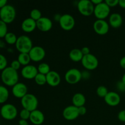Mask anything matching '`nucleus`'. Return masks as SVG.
I'll return each instance as SVG.
<instances>
[{
	"label": "nucleus",
	"instance_id": "obj_1",
	"mask_svg": "<svg viewBox=\"0 0 125 125\" xmlns=\"http://www.w3.org/2000/svg\"><path fill=\"white\" fill-rule=\"evenodd\" d=\"M1 78L5 85L13 87L18 83L19 76L17 70L13 69L10 67H7L2 71Z\"/></svg>",
	"mask_w": 125,
	"mask_h": 125
},
{
	"label": "nucleus",
	"instance_id": "obj_2",
	"mask_svg": "<svg viewBox=\"0 0 125 125\" xmlns=\"http://www.w3.org/2000/svg\"><path fill=\"white\" fill-rule=\"evenodd\" d=\"M15 47L20 53H29L33 47L32 42L27 35H21L17 39Z\"/></svg>",
	"mask_w": 125,
	"mask_h": 125
},
{
	"label": "nucleus",
	"instance_id": "obj_3",
	"mask_svg": "<svg viewBox=\"0 0 125 125\" xmlns=\"http://www.w3.org/2000/svg\"><path fill=\"white\" fill-rule=\"evenodd\" d=\"M16 17V10L13 6L7 4L0 9V20L6 24L11 23Z\"/></svg>",
	"mask_w": 125,
	"mask_h": 125
},
{
	"label": "nucleus",
	"instance_id": "obj_4",
	"mask_svg": "<svg viewBox=\"0 0 125 125\" xmlns=\"http://www.w3.org/2000/svg\"><path fill=\"white\" fill-rule=\"evenodd\" d=\"M21 104L23 109L32 112L37 109L39 101L35 95L32 94H28L21 99Z\"/></svg>",
	"mask_w": 125,
	"mask_h": 125
},
{
	"label": "nucleus",
	"instance_id": "obj_5",
	"mask_svg": "<svg viewBox=\"0 0 125 125\" xmlns=\"http://www.w3.org/2000/svg\"><path fill=\"white\" fill-rule=\"evenodd\" d=\"M1 117L7 120H12L17 117L18 115L17 109L12 104H5L0 109Z\"/></svg>",
	"mask_w": 125,
	"mask_h": 125
},
{
	"label": "nucleus",
	"instance_id": "obj_6",
	"mask_svg": "<svg viewBox=\"0 0 125 125\" xmlns=\"http://www.w3.org/2000/svg\"><path fill=\"white\" fill-rule=\"evenodd\" d=\"M79 13L85 17H89L94 14L95 6L93 4L91 0H81L77 5Z\"/></svg>",
	"mask_w": 125,
	"mask_h": 125
},
{
	"label": "nucleus",
	"instance_id": "obj_7",
	"mask_svg": "<svg viewBox=\"0 0 125 125\" xmlns=\"http://www.w3.org/2000/svg\"><path fill=\"white\" fill-rule=\"evenodd\" d=\"M111 12V7L103 1L98 5L95 6L94 14L98 20H104L109 17Z\"/></svg>",
	"mask_w": 125,
	"mask_h": 125
},
{
	"label": "nucleus",
	"instance_id": "obj_8",
	"mask_svg": "<svg viewBox=\"0 0 125 125\" xmlns=\"http://www.w3.org/2000/svg\"><path fill=\"white\" fill-rule=\"evenodd\" d=\"M65 79L70 84H76L82 79V73L76 68H70L65 74Z\"/></svg>",
	"mask_w": 125,
	"mask_h": 125
},
{
	"label": "nucleus",
	"instance_id": "obj_9",
	"mask_svg": "<svg viewBox=\"0 0 125 125\" xmlns=\"http://www.w3.org/2000/svg\"><path fill=\"white\" fill-rule=\"evenodd\" d=\"M81 63L87 70H94L97 68L99 62L98 59L95 55L90 53L84 56L81 61Z\"/></svg>",
	"mask_w": 125,
	"mask_h": 125
},
{
	"label": "nucleus",
	"instance_id": "obj_10",
	"mask_svg": "<svg viewBox=\"0 0 125 125\" xmlns=\"http://www.w3.org/2000/svg\"><path fill=\"white\" fill-rule=\"evenodd\" d=\"M59 23L62 29L68 31L73 29L74 27L75 20L72 15L65 13L61 15Z\"/></svg>",
	"mask_w": 125,
	"mask_h": 125
},
{
	"label": "nucleus",
	"instance_id": "obj_11",
	"mask_svg": "<svg viewBox=\"0 0 125 125\" xmlns=\"http://www.w3.org/2000/svg\"><path fill=\"white\" fill-rule=\"evenodd\" d=\"M32 61L37 62L42 61L46 56L45 49L40 46H34L29 52Z\"/></svg>",
	"mask_w": 125,
	"mask_h": 125
},
{
	"label": "nucleus",
	"instance_id": "obj_12",
	"mask_svg": "<svg viewBox=\"0 0 125 125\" xmlns=\"http://www.w3.org/2000/svg\"><path fill=\"white\" fill-rule=\"evenodd\" d=\"M93 28L96 34L104 35L109 31V24L105 20H96L93 24Z\"/></svg>",
	"mask_w": 125,
	"mask_h": 125
},
{
	"label": "nucleus",
	"instance_id": "obj_13",
	"mask_svg": "<svg viewBox=\"0 0 125 125\" xmlns=\"http://www.w3.org/2000/svg\"><path fill=\"white\" fill-rule=\"evenodd\" d=\"M62 115H63V118L67 120H74L79 116L78 108L73 105L67 106L63 109Z\"/></svg>",
	"mask_w": 125,
	"mask_h": 125
},
{
	"label": "nucleus",
	"instance_id": "obj_14",
	"mask_svg": "<svg viewBox=\"0 0 125 125\" xmlns=\"http://www.w3.org/2000/svg\"><path fill=\"white\" fill-rule=\"evenodd\" d=\"M38 73L37 67L30 64L24 66L21 71V76L26 79H34Z\"/></svg>",
	"mask_w": 125,
	"mask_h": 125
},
{
	"label": "nucleus",
	"instance_id": "obj_15",
	"mask_svg": "<svg viewBox=\"0 0 125 125\" xmlns=\"http://www.w3.org/2000/svg\"><path fill=\"white\" fill-rule=\"evenodd\" d=\"M28 87L23 83H19L13 85L12 89V93L15 97L21 99L28 94Z\"/></svg>",
	"mask_w": 125,
	"mask_h": 125
},
{
	"label": "nucleus",
	"instance_id": "obj_16",
	"mask_svg": "<svg viewBox=\"0 0 125 125\" xmlns=\"http://www.w3.org/2000/svg\"><path fill=\"white\" fill-rule=\"evenodd\" d=\"M37 28L42 32H48L52 28V22L48 17H42L36 21Z\"/></svg>",
	"mask_w": 125,
	"mask_h": 125
},
{
	"label": "nucleus",
	"instance_id": "obj_17",
	"mask_svg": "<svg viewBox=\"0 0 125 125\" xmlns=\"http://www.w3.org/2000/svg\"><path fill=\"white\" fill-rule=\"evenodd\" d=\"M105 103L110 106H116L120 104L121 98L119 94L115 92H109L104 98Z\"/></svg>",
	"mask_w": 125,
	"mask_h": 125
},
{
	"label": "nucleus",
	"instance_id": "obj_18",
	"mask_svg": "<svg viewBox=\"0 0 125 125\" xmlns=\"http://www.w3.org/2000/svg\"><path fill=\"white\" fill-rule=\"evenodd\" d=\"M46 84L51 87H56L59 85L61 81L60 74L56 71H50L46 75Z\"/></svg>",
	"mask_w": 125,
	"mask_h": 125
},
{
	"label": "nucleus",
	"instance_id": "obj_19",
	"mask_svg": "<svg viewBox=\"0 0 125 125\" xmlns=\"http://www.w3.org/2000/svg\"><path fill=\"white\" fill-rule=\"evenodd\" d=\"M29 120L32 124L35 125H40L45 121V115L41 111L36 109L31 112Z\"/></svg>",
	"mask_w": 125,
	"mask_h": 125
},
{
	"label": "nucleus",
	"instance_id": "obj_20",
	"mask_svg": "<svg viewBox=\"0 0 125 125\" xmlns=\"http://www.w3.org/2000/svg\"><path fill=\"white\" fill-rule=\"evenodd\" d=\"M21 27L23 31L26 33L32 32L37 28L36 21L34 20L30 17L27 18L22 21Z\"/></svg>",
	"mask_w": 125,
	"mask_h": 125
},
{
	"label": "nucleus",
	"instance_id": "obj_21",
	"mask_svg": "<svg viewBox=\"0 0 125 125\" xmlns=\"http://www.w3.org/2000/svg\"><path fill=\"white\" fill-rule=\"evenodd\" d=\"M123 24V18L118 13H113L110 15L109 24L114 28H120Z\"/></svg>",
	"mask_w": 125,
	"mask_h": 125
},
{
	"label": "nucleus",
	"instance_id": "obj_22",
	"mask_svg": "<svg viewBox=\"0 0 125 125\" xmlns=\"http://www.w3.org/2000/svg\"><path fill=\"white\" fill-rule=\"evenodd\" d=\"M85 102H86V98L85 96L81 93H76L73 95L72 98L73 105L77 107L84 106Z\"/></svg>",
	"mask_w": 125,
	"mask_h": 125
},
{
	"label": "nucleus",
	"instance_id": "obj_23",
	"mask_svg": "<svg viewBox=\"0 0 125 125\" xmlns=\"http://www.w3.org/2000/svg\"><path fill=\"white\" fill-rule=\"evenodd\" d=\"M69 57L72 61L78 62H80V61L81 62L82 59L84 57V55H83V52L80 49L74 48L71 50L70 52Z\"/></svg>",
	"mask_w": 125,
	"mask_h": 125
},
{
	"label": "nucleus",
	"instance_id": "obj_24",
	"mask_svg": "<svg viewBox=\"0 0 125 125\" xmlns=\"http://www.w3.org/2000/svg\"><path fill=\"white\" fill-rule=\"evenodd\" d=\"M9 96V90L6 87L0 85V104H4L7 101Z\"/></svg>",
	"mask_w": 125,
	"mask_h": 125
},
{
	"label": "nucleus",
	"instance_id": "obj_25",
	"mask_svg": "<svg viewBox=\"0 0 125 125\" xmlns=\"http://www.w3.org/2000/svg\"><path fill=\"white\" fill-rule=\"evenodd\" d=\"M17 60L19 61L20 64L24 67L29 65V63L31 61L29 53H20Z\"/></svg>",
	"mask_w": 125,
	"mask_h": 125
},
{
	"label": "nucleus",
	"instance_id": "obj_26",
	"mask_svg": "<svg viewBox=\"0 0 125 125\" xmlns=\"http://www.w3.org/2000/svg\"><path fill=\"white\" fill-rule=\"evenodd\" d=\"M17 39L18 37L13 32H7L4 37V40L9 45H14V44L15 45Z\"/></svg>",
	"mask_w": 125,
	"mask_h": 125
},
{
	"label": "nucleus",
	"instance_id": "obj_27",
	"mask_svg": "<svg viewBox=\"0 0 125 125\" xmlns=\"http://www.w3.org/2000/svg\"><path fill=\"white\" fill-rule=\"evenodd\" d=\"M38 72L41 74L46 75L49 72H50V67L48 63H42L39 65L37 67Z\"/></svg>",
	"mask_w": 125,
	"mask_h": 125
},
{
	"label": "nucleus",
	"instance_id": "obj_28",
	"mask_svg": "<svg viewBox=\"0 0 125 125\" xmlns=\"http://www.w3.org/2000/svg\"><path fill=\"white\" fill-rule=\"evenodd\" d=\"M35 83L39 85H43L46 84V77L45 74L38 73L35 78H34Z\"/></svg>",
	"mask_w": 125,
	"mask_h": 125
},
{
	"label": "nucleus",
	"instance_id": "obj_29",
	"mask_svg": "<svg viewBox=\"0 0 125 125\" xmlns=\"http://www.w3.org/2000/svg\"><path fill=\"white\" fill-rule=\"evenodd\" d=\"M96 94H97L98 96L100 98H104L105 96L107 95V94H108L109 91L108 89H107L106 86H104V85H100L96 89Z\"/></svg>",
	"mask_w": 125,
	"mask_h": 125
},
{
	"label": "nucleus",
	"instance_id": "obj_30",
	"mask_svg": "<svg viewBox=\"0 0 125 125\" xmlns=\"http://www.w3.org/2000/svg\"><path fill=\"white\" fill-rule=\"evenodd\" d=\"M42 12H40V10L37 9H34L32 10L30 12V18L33 19L35 21L39 20L40 18H42Z\"/></svg>",
	"mask_w": 125,
	"mask_h": 125
},
{
	"label": "nucleus",
	"instance_id": "obj_31",
	"mask_svg": "<svg viewBox=\"0 0 125 125\" xmlns=\"http://www.w3.org/2000/svg\"><path fill=\"white\" fill-rule=\"evenodd\" d=\"M7 32V24L0 20V38H4Z\"/></svg>",
	"mask_w": 125,
	"mask_h": 125
},
{
	"label": "nucleus",
	"instance_id": "obj_32",
	"mask_svg": "<svg viewBox=\"0 0 125 125\" xmlns=\"http://www.w3.org/2000/svg\"><path fill=\"white\" fill-rule=\"evenodd\" d=\"M30 115V111H28V110L25 109H23L20 111V117L21 119L28 120H29Z\"/></svg>",
	"mask_w": 125,
	"mask_h": 125
},
{
	"label": "nucleus",
	"instance_id": "obj_33",
	"mask_svg": "<svg viewBox=\"0 0 125 125\" xmlns=\"http://www.w3.org/2000/svg\"><path fill=\"white\" fill-rule=\"evenodd\" d=\"M7 60L4 55L0 54V70L2 71L7 67Z\"/></svg>",
	"mask_w": 125,
	"mask_h": 125
},
{
	"label": "nucleus",
	"instance_id": "obj_34",
	"mask_svg": "<svg viewBox=\"0 0 125 125\" xmlns=\"http://www.w3.org/2000/svg\"><path fill=\"white\" fill-rule=\"evenodd\" d=\"M109 7H114L119 4V0H106L104 1Z\"/></svg>",
	"mask_w": 125,
	"mask_h": 125
},
{
	"label": "nucleus",
	"instance_id": "obj_35",
	"mask_svg": "<svg viewBox=\"0 0 125 125\" xmlns=\"http://www.w3.org/2000/svg\"><path fill=\"white\" fill-rule=\"evenodd\" d=\"M21 65L20 64V63L19 61H18V60H14V61H13L12 62H11V64L10 67H12L13 69L17 71L18 70L20 69Z\"/></svg>",
	"mask_w": 125,
	"mask_h": 125
},
{
	"label": "nucleus",
	"instance_id": "obj_36",
	"mask_svg": "<svg viewBox=\"0 0 125 125\" xmlns=\"http://www.w3.org/2000/svg\"><path fill=\"white\" fill-rule=\"evenodd\" d=\"M118 118L120 122H125V110H122L118 112Z\"/></svg>",
	"mask_w": 125,
	"mask_h": 125
},
{
	"label": "nucleus",
	"instance_id": "obj_37",
	"mask_svg": "<svg viewBox=\"0 0 125 125\" xmlns=\"http://www.w3.org/2000/svg\"><path fill=\"white\" fill-rule=\"evenodd\" d=\"M117 87L120 92H125V84L122 81H118L117 84Z\"/></svg>",
	"mask_w": 125,
	"mask_h": 125
},
{
	"label": "nucleus",
	"instance_id": "obj_38",
	"mask_svg": "<svg viewBox=\"0 0 125 125\" xmlns=\"http://www.w3.org/2000/svg\"><path fill=\"white\" fill-rule=\"evenodd\" d=\"M78 112H79V115H84L86 114L87 109L85 106H81V107H78Z\"/></svg>",
	"mask_w": 125,
	"mask_h": 125
},
{
	"label": "nucleus",
	"instance_id": "obj_39",
	"mask_svg": "<svg viewBox=\"0 0 125 125\" xmlns=\"http://www.w3.org/2000/svg\"><path fill=\"white\" fill-rule=\"evenodd\" d=\"M82 73V79H88L90 78V74L88 70L87 71H83Z\"/></svg>",
	"mask_w": 125,
	"mask_h": 125
},
{
	"label": "nucleus",
	"instance_id": "obj_40",
	"mask_svg": "<svg viewBox=\"0 0 125 125\" xmlns=\"http://www.w3.org/2000/svg\"><path fill=\"white\" fill-rule=\"evenodd\" d=\"M81 50L82 52H83L84 56H85V55H87L90 53V49H89V48L87 47V46H84V47L82 48L81 49Z\"/></svg>",
	"mask_w": 125,
	"mask_h": 125
},
{
	"label": "nucleus",
	"instance_id": "obj_41",
	"mask_svg": "<svg viewBox=\"0 0 125 125\" xmlns=\"http://www.w3.org/2000/svg\"><path fill=\"white\" fill-rule=\"evenodd\" d=\"M120 65L121 66L122 68L125 69V56L122 57L120 61Z\"/></svg>",
	"mask_w": 125,
	"mask_h": 125
},
{
	"label": "nucleus",
	"instance_id": "obj_42",
	"mask_svg": "<svg viewBox=\"0 0 125 125\" xmlns=\"http://www.w3.org/2000/svg\"><path fill=\"white\" fill-rule=\"evenodd\" d=\"M7 4V0H0V9Z\"/></svg>",
	"mask_w": 125,
	"mask_h": 125
},
{
	"label": "nucleus",
	"instance_id": "obj_43",
	"mask_svg": "<svg viewBox=\"0 0 125 125\" xmlns=\"http://www.w3.org/2000/svg\"><path fill=\"white\" fill-rule=\"evenodd\" d=\"M18 124H19V125H29L28 120L23 119L20 120L19 122H18Z\"/></svg>",
	"mask_w": 125,
	"mask_h": 125
},
{
	"label": "nucleus",
	"instance_id": "obj_44",
	"mask_svg": "<svg viewBox=\"0 0 125 125\" xmlns=\"http://www.w3.org/2000/svg\"><path fill=\"white\" fill-rule=\"evenodd\" d=\"M92 2L93 3V4L94 6H96V5H98L99 4L103 2L102 0H91Z\"/></svg>",
	"mask_w": 125,
	"mask_h": 125
},
{
	"label": "nucleus",
	"instance_id": "obj_45",
	"mask_svg": "<svg viewBox=\"0 0 125 125\" xmlns=\"http://www.w3.org/2000/svg\"><path fill=\"white\" fill-rule=\"evenodd\" d=\"M122 8L125 9V0H119V4H118Z\"/></svg>",
	"mask_w": 125,
	"mask_h": 125
},
{
	"label": "nucleus",
	"instance_id": "obj_46",
	"mask_svg": "<svg viewBox=\"0 0 125 125\" xmlns=\"http://www.w3.org/2000/svg\"><path fill=\"white\" fill-rule=\"evenodd\" d=\"M122 81L123 82V83L125 84V73H124V74L123 75V76H122Z\"/></svg>",
	"mask_w": 125,
	"mask_h": 125
}]
</instances>
